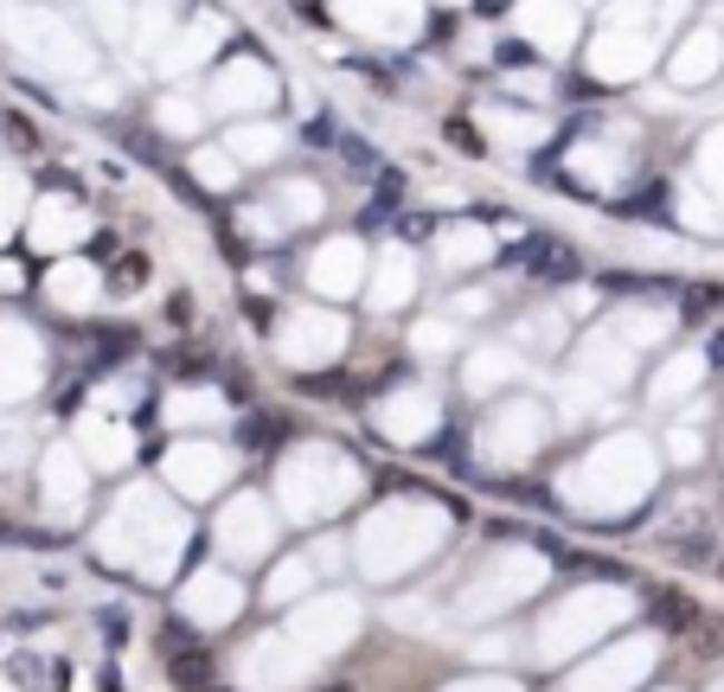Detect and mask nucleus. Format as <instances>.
Here are the masks:
<instances>
[{"label":"nucleus","mask_w":724,"mask_h":692,"mask_svg":"<svg viewBox=\"0 0 724 692\" xmlns=\"http://www.w3.org/2000/svg\"><path fill=\"white\" fill-rule=\"evenodd\" d=\"M647 615L667 628V635H693V622H698V603L686 596V589H654L647 596Z\"/></svg>","instance_id":"obj_1"},{"label":"nucleus","mask_w":724,"mask_h":692,"mask_svg":"<svg viewBox=\"0 0 724 692\" xmlns=\"http://www.w3.org/2000/svg\"><path fill=\"white\" fill-rule=\"evenodd\" d=\"M167 673H174L186 692L212 686V647H206V641H199V647H174V654H167Z\"/></svg>","instance_id":"obj_2"},{"label":"nucleus","mask_w":724,"mask_h":692,"mask_svg":"<svg viewBox=\"0 0 724 692\" xmlns=\"http://www.w3.org/2000/svg\"><path fill=\"white\" fill-rule=\"evenodd\" d=\"M526 263H532V270H539V276H570V270H577V256L565 251V244H526Z\"/></svg>","instance_id":"obj_3"},{"label":"nucleus","mask_w":724,"mask_h":692,"mask_svg":"<svg viewBox=\"0 0 724 692\" xmlns=\"http://www.w3.org/2000/svg\"><path fill=\"white\" fill-rule=\"evenodd\" d=\"M7 680L20 692H46V661H39V654H13V661H7Z\"/></svg>","instance_id":"obj_4"},{"label":"nucleus","mask_w":724,"mask_h":692,"mask_svg":"<svg viewBox=\"0 0 724 692\" xmlns=\"http://www.w3.org/2000/svg\"><path fill=\"white\" fill-rule=\"evenodd\" d=\"M97 635H104V647H123L129 641V610L123 603H104L97 610Z\"/></svg>","instance_id":"obj_5"},{"label":"nucleus","mask_w":724,"mask_h":692,"mask_svg":"<svg viewBox=\"0 0 724 692\" xmlns=\"http://www.w3.org/2000/svg\"><path fill=\"white\" fill-rule=\"evenodd\" d=\"M237 436H244V449H276L283 442V417H251Z\"/></svg>","instance_id":"obj_6"},{"label":"nucleus","mask_w":724,"mask_h":692,"mask_svg":"<svg viewBox=\"0 0 724 692\" xmlns=\"http://www.w3.org/2000/svg\"><path fill=\"white\" fill-rule=\"evenodd\" d=\"M693 641L705 647V654H724V615H705L698 610V622H693Z\"/></svg>","instance_id":"obj_7"},{"label":"nucleus","mask_w":724,"mask_h":692,"mask_svg":"<svg viewBox=\"0 0 724 692\" xmlns=\"http://www.w3.org/2000/svg\"><path fill=\"white\" fill-rule=\"evenodd\" d=\"M160 641H167V654H174V647H199V635H193V622H180V615H174V622L160 628Z\"/></svg>","instance_id":"obj_8"},{"label":"nucleus","mask_w":724,"mask_h":692,"mask_svg":"<svg viewBox=\"0 0 724 692\" xmlns=\"http://www.w3.org/2000/svg\"><path fill=\"white\" fill-rule=\"evenodd\" d=\"M673 552H679V558H712V538H705V533H686V538H679V545H673Z\"/></svg>","instance_id":"obj_9"},{"label":"nucleus","mask_w":724,"mask_h":692,"mask_svg":"<svg viewBox=\"0 0 724 692\" xmlns=\"http://www.w3.org/2000/svg\"><path fill=\"white\" fill-rule=\"evenodd\" d=\"M712 308H718V289H693V295H686V314H712Z\"/></svg>","instance_id":"obj_10"},{"label":"nucleus","mask_w":724,"mask_h":692,"mask_svg":"<svg viewBox=\"0 0 724 692\" xmlns=\"http://www.w3.org/2000/svg\"><path fill=\"white\" fill-rule=\"evenodd\" d=\"M97 686H104V692H129V680H123V673H116V666L104 661V673H97Z\"/></svg>","instance_id":"obj_11"},{"label":"nucleus","mask_w":724,"mask_h":692,"mask_svg":"<svg viewBox=\"0 0 724 692\" xmlns=\"http://www.w3.org/2000/svg\"><path fill=\"white\" fill-rule=\"evenodd\" d=\"M7 622H13V628H20V635H27V628H39V622H46V615H39V610H13V615H7Z\"/></svg>","instance_id":"obj_12"},{"label":"nucleus","mask_w":724,"mask_h":692,"mask_svg":"<svg viewBox=\"0 0 724 692\" xmlns=\"http://www.w3.org/2000/svg\"><path fill=\"white\" fill-rule=\"evenodd\" d=\"M0 545H13V526H7V519H0Z\"/></svg>","instance_id":"obj_13"},{"label":"nucleus","mask_w":724,"mask_h":692,"mask_svg":"<svg viewBox=\"0 0 724 692\" xmlns=\"http://www.w3.org/2000/svg\"><path fill=\"white\" fill-rule=\"evenodd\" d=\"M199 692H225V686H218V680H212V686H199Z\"/></svg>","instance_id":"obj_14"},{"label":"nucleus","mask_w":724,"mask_h":692,"mask_svg":"<svg viewBox=\"0 0 724 692\" xmlns=\"http://www.w3.org/2000/svg\"><path fill=\"white\" fill-rule=\"evenodd\" d=\"M327 692H353V686H327Z\"/></svg>","instance_id":"obj_15"},{"label":"nucleus","mask_w":724,"mask_h":692,"mask_svg":"<svg viewBox=\"0 0 724 692\" xmlns=\"http://www.w3.org/2000/svg\"><path fill=\"white\" fill-rule=\"evenodd\" d=\"M718 571H724V552H718Z\"/></svg>","instance_id":"obj_16"}]
</instances>
